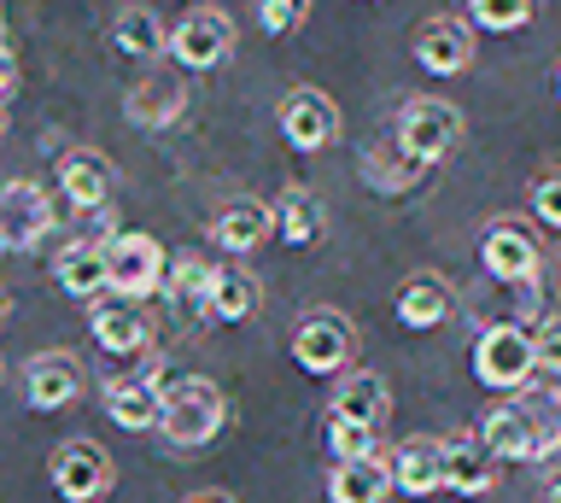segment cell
Wrapping results in <instances>:
<instances>
[{"label": "cell", "instance_id": "1", "mask_svg": "<svg viewBox=\"0 0 561 503\" xmlns=\"http://www.w3.org/2000/svg\"><path fill=\"white\" fill-rule=\"evenodd\" d=\"M480 439L491 445L497 462H543L561 445V398L538 404V398H503L485 410Z\"/></svg>", "mask_w": 561, "mask_h": 503}, {"label": "cell", "instance_id": "2", "mask_svg": "<svg viewBox=\"0 0 561 503\" xmlns=\"http://www.w3.org/2000/svg\"><path fill=\"white\" fill-rule=\"evenodd\" d=\"M228 427V392L210 375H170L164 404H158V433L175 450H199Z\"/></svg>", "mask_w": 561, "mask_h": 503}, {"label": "cell", "instance_id": "3", "mask_svg": "<svg viewBox=\"0 0 561 503\" xmlns=\"http://www.w3.org/2000/svg\"><path fill=\"white\" fill-rule=\"evenodd\" d=\"M538 375V345L520 322H491L473 340V380L485 392H526Z\"/></svg>", "mask_w": 561, "mask_h": 503}, {"label": "cell", "instance_id": "4", "mask_svg": "<svg viewBox=\"0 0 561 503\" xmlns=\"http://www.w3.org/2000/svg\"><path fill=\"white\" fill-rule=\"evenodd\" d=\"M164 264H170V252L152 235H140V229L105 235V293L112 299H135V305L158 299L164 293Z\"/></svg>", "mask_w": 561, "mask_h": 503}, {"label": "cell", "instance_id": "5", "mask_svg": "<svg viewBox=\"0 0 561 503\" xmlns=\"http://www.w3.org/2000/svg\"><path fill=\"white\" fill-rule=\"evenodd\" d=\"M392 141L403 147V159H415V164H445L450 152L462 147V112L438 94H415V100H403Z\"/></svg>", "mask_w": 561, "mask_h": 503}, {"label": "cell", "instance_id": "6", "mask_svg": "<svg viewBox=\"0 0 561 503\" xmlns=\"http://www.w3.org/2000/svg\"><path fill=\"white\" fill-rule=\"evenodd\" d=\"M193 106V94H187V71L182 65H147L135 82H129V94H123V117H129L135 129H170V124H182Z\"/></svg>", "mask_w": 561, "mask_h": 503}, {"label": "cell", "instance_id": "7", "mask_svg": "<svg viewBox=\"0 0 561 503\" xmlns=\"http://www.w3.org/2000/svg\"><path fill=\"white\" fill-rule=\"evenodd\" d=\"M164 363H158L152 352L135 363L129 375H112V380H100V404L105 415L123 427V433H147L158 427V404H164Z\"/></svg>", "mask_w": 561, "mask_h": 503}, {"label": "cell", "instance_id": "8", "mask_svg": "<svg viewBox=\"0 0 561 503\" xmlns=\"http://www.w3.org/2000/svg\"><path fill=\"white\" fill-rule=\"evenodd\" d=\"M293 357L310 375H345L357 357V322L345 310H305L293 328Z\"/></svg>", "mask_w": 561, "mask_h": 503}, {"label": "cell", "instance_id": "9", "mask_svg": "<svg viewBox=\"0 0 561 503\" xmlns=\"http://www.w3.org/2000/svg\"><path fill=\"white\" fill-rule=\"evenodd\" d=\"M228 54H234V19L217 12L210 0L187 7L182 19L170 24V59L182 65V71H217V65H228Z\"/></svg>", "mask_w": 561, "mask_h": 503}, {"label": "cell", "instance_id": "10", "mask_svg": "<svg viewBox=\"0 0 561 503\" xmlns=\"http://www.w3.org/2000/svg\"><path fill=\"white\" fill-rule=\"evenodd\" d=\"M53 492H59L65 503H100V498H112V485H117V462H112V450L94 445V439H70L53 450Z\"/></svg>", "mask_w": 561, "mask_h": 503}, {"label": "cell", "instance_id": "11", "mask_svg": "<svg viewBox=\"0 0 561 503\" xmlns=\"http://www.w3.org/2000/svg\"><path fill=\"white\" fill-rule=\"evenodd\" d=\"M480 264H485L491 282L526 287V282H538V275H543V247H538V235L526 229V222L497 217V222L480 235Z\"/></svg>", "mask_w": 561, "mask_h": 503}, {"label": "cell", "instance_id": "12", "mask_svg": "<svg viewBox=\"0 0 561 503\" xmlns=\"http://www.w3.org/2000/svg\"><path fill=\"white\" fill-rule=\"evenodd\" d=\"M53 199L42 182L18 176L0 187V252H35L42 240L53 235Z\"/></svg>", "mask_w": 561, "mask_h": 503}, {"label": "cell", "instance_id": "13", "mask_svg": "<svg viewBox=\"0 0 561 503\" xmlns=\"http://www.w3.org/2000/svg\"><path fill=\"white\" fill-rule=\"evenodd\" d=\"M280 141L293 152H322L340 141V106L322 89H287L280 94Z\"/></svg>", "mask_w": 561, "mask_h": 503}, {"label": "cell", "instance_id": "14", "mask_svg": "<svg viewBox=\"0 0 561 503\" xmlns=\"http://www.w3.org/2000/svg\"><path fill=\"white\" fill-rule=\"evenodd\" d=\"M82 392H88V375L70 352L30 357V369H24V404L30 410H70Z\"/></svg>", "mask_w": 561, "mask_h": 503}, {"label": "cell", "instance_id": "15", "mask_svg": "<svg viewBox=\"0 0 561 503\" xmlns=\"http://www.w3.org/2000/svg\"><path fill=\"white\" fill-rule=\"evenodd\" d=\"M88 328H94V345L112 357H147L152 352V322L135 299H100L88 310Z\"/></svg>", "mask_w": 561, "mask_h": 503}, {"label": "cell", "instance_id": "16", "mask_svg": "<svg viewBox=\"0 0 561 503\" xmlns=\"http://www.w3.org/2000/svg\"><path fill=\"white\" fill-rule=\"evenodd\" d=\"M456 287L445 282L438 270H421V275H410V282L398 287V299H392V310H398V322L403 328H415V334H427V328H445L450 317H456Z\"/></svg>", "mask_w": 561, "mask_h": 503}, {"label": "cell", "instance_id": "17", "mask_svg": "<svg viewBox=\"0 0 561 503\" xmlns=\"http://www.w3.org/2000/svg\"><path fill=\"white\" fill-rule=\"evenodd\" d=\"M410 47H415V65L433 77H462L473 65V30L462 19H427Z\"/></svg>", "mask_w": 561, "mask_h": 503}, {"label": "cell", "instance_id": "18", "mask_svg": "<svg viewBox=\"0 0 561 503\" xmlns=\"http://www.w3.org/2000/svg\"><path fill=\"white\" fill-rule=\"evenodd\" d=\"M112 187H117V170H112V159H105V152L70 147L65 159H59V194L77 205V212H105Z\"/></svg>", "mask_w": 561, "mask_h": 503}, {"label": "cell", "instance_id": "19", "mask_svg": "<svg viewBox=\"0 0 561 503\" xmlns=\"http://www.w3.org/2000/svg\"><path fill=\"white\" fill-rule=\"evenodd\" d=\"M275 235V205L270 199H252V194H240V199H228L217 222H210V240H217V252H257L263 240Z\"/></svg>", "mask_w": 561, "mask_h": 503}, {"label": "cell", "instance_id": "20", "mask_svg": "<svg viewBox=\"0 0 561 503\" xmlns=\"http://www.w3.org/2000/svg\"><path fill=\"white\" fill-rule=\"evenodd\" d=\"M497 485V457L480 433H450L445 439V492L456 498H485Z\"/></svg>", "mask_w": 561, "mask_h": 503}, {"label": "cell", "instance_id": "21", "mask_svg": "<svg viewBox=\"0 0 561 503\" xmlns=\"http://www.w3.org/2000/svg\"><path fill=\"white\" fill-rule=\"evenodd\" d=\"M392 492H398V485H392V462H386L380 450L333 462V475H328V503H386Z\"/></svg>", "mask_w": 561, "mask_h": 503}, {"label": "cell", "instance_id": "22", "mask_svg": "<svg viewBox=\"0 0 561 503\" xmlns=\"http://www.w3.org/2000/svg\"><path fill=\"white\" fill-rule=\"evenodd\" d=\"M53 282H59L70 299H100L105 293V235L100 240H65L59 252H53Z\"/></svg>", "mask_w": 561, "mask_h": 503}, {"label": "cell", "instance_id": "23", "mask_svg": "<svg viewBox=\"0 0 561 503\" xmlns=\"http://www.w3.org/2000/svg\"><path fill=\"white\" fill-rule=\"evenodd\" d=\"M263 305V282L245 264H217L210 275V293H205V317L210 322H252Z\"/></svg>", "mask_w": 561, "mask_h": 503}, {"label": "cell", "instance_id": "24", "mask_svg": "<svg viewBox=\"0 0 561 503\" xmlns=\"http://www.w3.org/2000/svg\"><path fill=\"white\" fill-rule=\"evenodd\" d=\"M328 415H340V422H363V427H386V415H392V392H386V380L375 369H351L340 380V392H333Z\"/></svg>", "mask_w": 561, "mask_h": 503}, {"label": "cell", "instance_id": "25", "mask_svg": "<svg viewBox=\"0 0 561 503\" xmlns=\"http://www.w3.org/2000/svg\"><path fill=\"white\" fill-rule=\"evenodd\" d=\"M112 47L123 59H135V65H158L170 54V30H164V19H158L152 7H123L112 19Z\"/></svg>", "mask_w": 561, "mask_h": 503}, {"label": "cell", "instance_id": "26", "mask_svg": "<svg viewBox=\"0 0 561 503\" xmlns=\"http://www.w3.org/2000/svg\"><path fill=\"white\" fill-rule=\"evenodd\" d=\"M392 485L403 498H433L445 492V439H410L392 457Z\"/></svg>", "mask_w": 561, "mask_h": 503}, {"label": "cell", "instance_id": "27", "mask_svg": "<svg viewBox=\"0 0 561 503\" xmlns=\"http://www.w3.org/2000/svg\"><path fill=\"white\" fill-rule=\"evenodd\" d=\"M328 229V217H322V205H316L310 187H280V199H275V235L287 240V247H316Z\"/></svg>", "mask_w": 561, "mask_h": 503}, {"label": "cell", "instance_id": "28", "mask_svg": "<svg viewBox=\"0 0 561 503\" xmlns=\"http://www.w3.org/2000/svg\"><path fill=\"white\" fill-rule=\"evenodd\" d=\"M210 275H217V264H210V258H199V252H170V264H164V299H170V305H205Z\"/></svg>", "mask_w": 561, "mask_h": 503}, {"label": "cell", "instance_id": "29", "mask_svg": "<svg viewBox=\"0 0 561 503\" xmlns=\"http://www.w3.org/2000/svg\"><path fill=\"white\" fill-rule=\"evenodd\" d=\"M543 0H468V30H491V36H515L533 30Z\"/></svg>", "mask_w": 561, "mask_h": 503}, {"label": "cell", "instance_id": "30", "mask_svg": "<svg viewBox=\"0 0 561 503\" xmlns=\"http://www.w3.org/2000/svg\"><path fill=\"white\" fill-rule=\"evenodd\" d=\"M421 170L427 164H415V159H403V147H368L363 152V182L368 187H380V194H403V187H415L421 182Z\"/></svg>", "mask_w": 561, "mask_h": 503}, {"label": "cell", "instance_id": "31", "mask_svg": "<svg viewBox=\"0 0 561 503\" xmlns=\"http://www.w3.org/2000/svg\"><path fill=\"white\" fill-rule=\"evenodd\" d=\"M322 433H328L333 462H345V457H368V450H380V427H363V422H340V415H328Z\"/></svg>", "mask_w": 561, "mask_h": 503}, {"label": "cell", "instance_id": "32", "mask_svg": "<svg viewBox=\"0 0 561 503\" xmlns=\"http://www.w3.org/2000/svg\"><path fill=\"white\" fill-rule=\"evenodd\" d=\"M252 19L263 36H293L310 19V0H252Z\"/></svg>", "mask_w": 561, "mask_h": 503}, {"label": "cell", "instance_id": "33", "mask_svg": "<svg viewBox=\"0 0 561 503\" xmlns=\"http://www.w3.org/2000/svg\"><path fill=\"white\" fill-rule=\"evenodd\" d=\"M533 217L543 222V229H561V170H543V176L533 182Z\"/></svg>", "mask_w": 561, "mask_h": 503}, {"label": "cell", "instance_id": "34", "mask_svg": "<svg viewBox=\"0 0 561 503\" xmlns=\"http://www.w3.org/2000/svg\"><path fill=\"white\" fill-rule=\"evenodd\" d=\"M533 345H538V369L561 380V317H550V322H543L538 334H533Z\"/></svg>", "mask_w": 561, "mask_h": 503}, {"label": "cell", "instance_id": "35", "mask_svg": "<svg viewBox=\"0 0 561 503\" xmlns=\"http://www.w3.org/2000/svg\"><path fill=\"white\" fill-rule=\"evenodd\" d=\"M12 89H18V59H12V47L0 42V106L12 100Z\"/></svg>", "mask_w": 561, "mask_h": 503}, {"label": "cell", "instance_id": "36", "mask_svg": "<svg viewBox=\"0 0 561 503\" xmlns=\"http://www.w3.org/2000/svg\"><path fill=\"white\" fill-rule=\"evenodd\" d=\"M182 503H240V498H228V492H193V498H182Z\"/></svg>", "mask_w": 561, "mask_h": 503}, {"label": "cell", "instance_id": "37", "mask_svg": "<svg viewBox=\"0 0 561 503\" xmlns=\"http://www.w3.org/2000/svg\"><path fill=\"white\" fill-rule=\"evenodd\" d=\"M7 310H12V299H7V293H0V322H7Z\"/></svg>", "mask_w": 561, "mask_h": 503}, {"label": "cell", "instance_id": "38", "mask_svg": "<svg viewBox=\"0 0 561 503\" xmlns=\"http://www.w3.org/2000/svg\"><path fill=\"white\" fill-rule=\"evenodd\" d=\"M550 503H561V480H550Z\"/></svg>", "mask_w": 561, "mask_h": 503}, {"label": "cell", "instance_id": "39", "mask_svg": "<svg viewBox=\"0 0 561 503\" xmlns=\"http://www.w3.org/2000/svg\"><path fill=\"white\" fill-rule=\"evenodd\" d=\"M0 42H7V7H0Z\"/></svg>", "mask_w": 561, "mask_h": 503}, {"label": "cell", "instance_id": "40", "mask_svg": "<svg viewBox=\"0 0 561 503\" xmlns=\"http://www.w3.org/2000/svg\"><path fill=\"white\" fill-rule=\"evenodd\" d=\"M556 94H561V65H556Z\"/></svg>", "mask_w": 561, "mask_h": 503}, {"label": "cell", "instance_id": "41", "mask_svg": "<svg viewBox=\"0 0 561 503\" xmlns=\"http://www.w3.org/2000/svg\"><path fill=\"white\" fill-rule=\"evenodd\" d=\"M0 135H7V112H0Z\"/></svg>", "mask_w": 561, "mask_h": 503}, {"label": "cell", "instance_id": "42", "mask_svg": "<svg viewBox=\"0 0 561 503\" xmlns=\"http://www.w3.org/2000/svg\"><path fill=\"white\" fill-rule=\"evenodd\" d=\"M193 7H199V0H193Z\"/></svg>", "mask_w": 561, "mask_h": 503}]
</instances>
